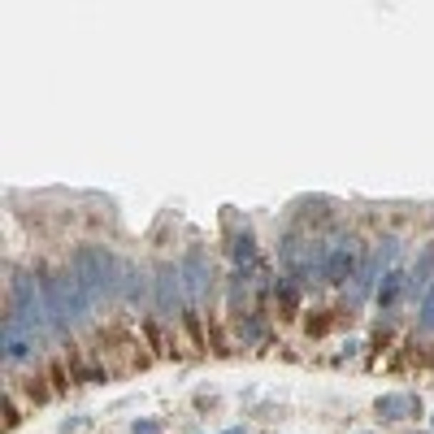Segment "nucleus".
<instances>
[{"label":"nucleus","instance_id":"1a4fd4ad","mask_svg":"<svg viewBox=\"0 0 434 434\" xmlns=\"http://www.w3.org/2000/svg\"><path fill=\"white\" fill-rule=\"evenodd\" d=\"M430 269H434V243L421 252V261H417V269H413V278H408V296H413V300H417L421 291H430V283H434Z\"/></svg>","mask_w":434,"mask_h":434},{"label":"nucleus","instance_id":"f257e3e1","mask_svg":"<svg viewBox=\"0 0 434 434\" xmlns=\"http://www.w3.org/2000/svg\"><path fill=\"white\" fill-rule=\"evenodd\" d=\"M70 269H74V278H79V287L87 291L91 304H104L108 296L122 287V278H118L122 269L113 265V256H108L104 248H79L74 261H70Z\"/></svg>","mask_w":434,"mask_h":434},{"label":"nucleus","instance_id":"f03ea898","mask_svg":"<svg viewBox=\"0 0 434 434\" xmlns=\"http://www.w3.org/2000/svg\"><path fill=\"white\" fill-rule=\"evenodd\" d=\"M44 296H48V308H52V326H79V321H87L91 317V300H87V291L79 287V278H74V269H66V274H57V278H48V287H44Z\"/></svg>","mask_w":434,"mask_h":434},{"label":"nucleus","instance_id":"9b49d317","mask_svg":"<svg viewBox=\"0 0 434 434\" xmlns=\"http://www.w3.org/2000/svg\"><path fill=\"white\" fill-rule=\"evenodd\" d=\"M400 291H404V274H387L383 287H378V308H391L400 300Z\"/></svg>","mask_w":434,"mask_h":434},{"label":"nucleus","instance_id":"ddd939ff","mask_svg":"<svg viewBox=\"0 0 434 434\" xmlns=\"http://www.w3.org/2000/svg\"><path fill=\"white\" fill-rule=\"evenodd\" d=\"M239 335H243V343H261V335H265V326H261L256 317H243V321H239Z\"/></svg>","mask_w":434,"mask_h":434},{"label":"nucleus","instance_id":"f8f14e48","mask_svg":"<svg viewBox=\"0 0 434 434\" xmlns=\"http://www.w3.org/2000/svg\"><path fill=\"white\" fill-rule=\"evenodd\" d=\"M231 252H235V261H239V265L256 261V243H252V235H239V239L231 243Z\"/></svg>","mask_w":434,"mask_h":434},{"label":"nucleus","instance_id":"20e7f679","mask_svg":"<svg viewBox=\"0 0 434 434\" xmlns=\"http://www.w3.org/2000/svg\"><path fill=\"white\" fill-rule=\"evenodd\" d=\"M187 300V283H183V269L178 265H166L161 269V278H156V308L174 317V308Z\"/></svg>","mask_w":434,"mask_h":434},{"label":"nucleus","instance_id":"2eb2a0df","mask_svg":"<svg viewBox=\"0 0 434 434\" xmlns=\"http://www.w3.org/2000/svg\"><path fill=\"white\" fill-rule=\"evenodd\" d=\"M66 378H70V373H66V365H52V383L66 387Z\"/></svg>","mask_w":434,"mask_h":434},{"label":"nucleus","instance_id":"9d476101","mask_svg":"<svg viewBox=\"0 0 434 434\" xmlns=\"http://www.w3.org/2000/svg\"><path fill=\"white\" fill-rule=\"evenodd\" d=\"M378 269H383V265H378V256H369V261L356 269V278H352V291H348V296H352V304L369 296V287H373V278H378Z\"/></svg>","mask_w":434,"mask_h":434},{"label":"nucleus","instance_id":"0eeeda50","mask_svg":"<svg viewBox=\"0 0 434 434\" xmlns=\"http://www.w3.org/2000/svg\"><path fill=\"white\" fill-rule=\"evenodd\" d=\"M404 413H421V400H413V395H383L378 400V417L404 421Z\"/></svg>","mask_w":434,"mask_h":434},{"label":"nucleus","instance_id":"423d86ee","mask_svg":"<svg viewBox=\"0 0 434 434\" xmlns=\"http://www.w3.org/2000/svg\"><path fill=\"white\" fill-rule=\"evenodd\" d=\"M35 335L26 330V326L18 321V317H5V360L9 365H18V360H26L31 352H35Z\"/></svg>","mask_w":434,"mask_h":434},{"label":"nucleus","instance_id":"6e6552de","mask_svg":"<svg viewBox=\"0 0 434 434\" xmlns=\"http://www.w3.org/2000/svg\"><path fill=\"white\" fill-rule=\"evenodd\" d=\"M122 291H126L131 304H143L148 300V274L135 269V265H122Z\"/></svg>","mask_w":434,"mask_h":434},{"label":"nucleus","instance_id":"39448f33","mask_svg":"<svg viewBox=\"0 0 434 434\" xmlns=\"http://www.w3.org/2000/svg\"><path fill=\"white\" fill-rule=\"evenodd\" d=\"M356 265V243L352 239H330V261H326V283H343V278H356L352 274Z\"/></svg>","mask_w":434,"mask_h":434},{"label":"nucleus","instance_id":"dca6fc26","mask_svg":"<svg viewBox=\"0 0 434 434\" xmlns=\"http://www.w3.org/2000/svg\"><path fill=\"white\" fill-rule=\"evenodd\" d=\"M156 430H161L156 421H135V434H156Z\"/></svg>","mask_w":434,"mask_h":434},{"label":"nucleus","instance_id":"f3484780","mask_svg":"<svg viewBox=\"0 0 434 434\" xmlns=\"http://www.w3.org/2000/svg\"><path fill=\"white\" fill-rule=\"evenodd\" d=\"M226 434H239V430H226Z\"/></svg>","mask_w":434,"mask_h":434},{"label":"nucleus","instance_id":"4468645a","mask_svg":"<svg viewBox=\"0 0 434 434\" xmlns=\"http://www.w3.org/2000/svg\"><path fill=\"white\" fill-rule=\"evenodd\" d=\"M421 330H434V283H430L425 304H421Z\"/></svg>","mask_w":434,"mask_h":434},{"label":"nucleus","instance_id":"7ed1b4c3","mask_svg":"<svg viewBox=\"0 0 434 434\" xmlns=\"http://www.w3.org/2000/svg\"><path fill=\"white\" fill-rule=\"evenodd\" d=\"M183 283H187V300L191 304H200L208 291H213V265H208V256H204V248H191L187 256H183Z\"/></svg>","mask_w":434,"mask_h":434}]
</instances>
